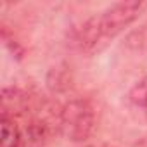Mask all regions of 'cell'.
<instances>
[{
  "label": "cell",
  "instance_id": "1",
  "mask_svg": "<svg viewBox=\"0 0 147 147\" xmlns=\"http://www.w3.org/2000/svg\"><path fill=\"white\" fill-rule=\"evenodd\" d=\"M140 9L142 2L138 0H126L111 5L99 16H94L82 24L76 31L75 43L82 52L99 50L107 40L118 36L125 28H128L138 18Z\"/></svg>",
  "mask_w": 147,
  "mask_h": 147
},
{
  "label": "cell",
  "instance_id": "2",
  "mask_svg": "<svg viewBox=\"0 0 147 147\" xmlns=\"http://www.w3.org/2000/svg\"><path fill=\"white\" fill-rule=\"evenodd\" d=\"M95 130V109L87 99H73L61 107L59 131L71 142H85Z\"/></svg>",
  "mask_w": 147,
  "mask_h": 147
},
{
  "label": "cell",
  "instance_id": "3",
  "mask_svg": "<svg viewBox=\"0 0 147 147\" xmlns=\"http://www.w3.org/2000/svg\"><path fill=\"white\" fill-rule=\"evenodd\" d=\"M21 144V131L14 119L2 116L0 121V147H19Z\"/></svg>",
  "mask_w": 147,
  "mask_h": 147
},
{
  "label": "cell",
  "instance_id": "4",
  "mask_svg": "<svg viewBox=\"0 0 147 147\" xmlns=\"http://www.w3.org/2000/svg\"><path fill=\"white\" fill-rule=\"evenodd\" d=\"M126 47L131 49V50H137V52H147V23L142 24L140 28L133 30L126 40H125Z\"/></svg>",
  "mask_w": 147,
  "mask_h": 147
},
{
  "label": "cell",
  "instance_id": "5",
  "mask_svg": "<svg viewBox=\"0 0 147 147\" xmlns=\"http://www.w3.org/2000/svg\"><path fill=\"white\" fill-rule=\"evenodd\" d=\"M128 99L133 106L147 109V76H144L142 80H138L131 87V90L128 94Z\"/></svg>",
  "mask_w": 147,
  "mask_h": 147
},
{
  "label": "cell",
  "instance_id": "6",
  "mask_svg": "<svg viewBox=\"0 0 147 147\" xmlns=\"http://www.w3.org/2000/svg\"><path fill=\"white\" fill-rule=\"evenodd\" d=\"M145 113H147V111H145Z\"/></svg>",
  "mask_w": 147,
  "mask_h": 147
}]
</instances>
